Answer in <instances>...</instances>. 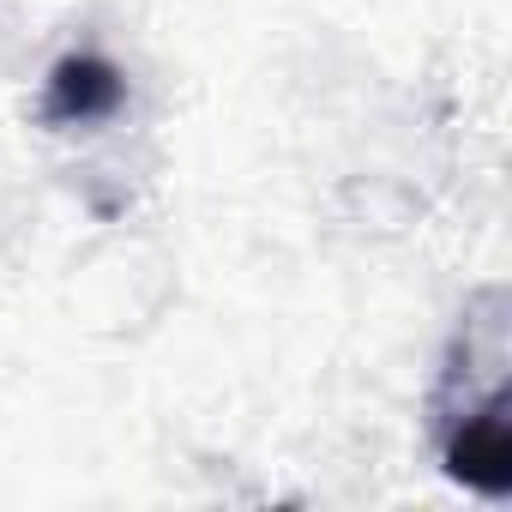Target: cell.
Segmentation results:
<instances>
[{
	"mask_svg": "<svg viewBox=\"0 0 512 512\" xmlns=\"http://www.w3.org/2000/svg\"><path fill=\"white\" fill-rule=\"evenodd\" d=\"M121 103H127V79L97 49L61 55L43 79V121L49 127H103L121 115Z\"/></svg>",
	"mask_w": 512,
	"mask_h": 512,
	"instance_id": "cell-2",
	"label": "cell"
},
{
	"mask_svg": "<svg viewBox=\"0 0 512 512\" xmlns=\"http://www.w3.org/2000/svg\"><path fill=\"white\" fill-rule=\"evenodd\" d=\"M440 464L482 500H512V386L506 368L482 392L440 398Z\"/></svg>",
	"mask_w": 512,
	"mask_h": 512,
	"instance_id": "cell-1",
	"label": "cell"
}]
</instances>
